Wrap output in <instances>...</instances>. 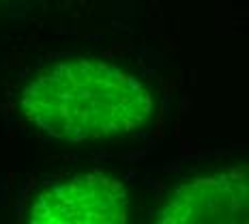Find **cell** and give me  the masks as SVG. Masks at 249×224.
<instances>
[{
    "label": "cell",
    "mask_w": 249,
    "mask_h": 224,
    "mask_svg": "<svg viewBox=\"0 0 249 224\" xmlns=\"http://www.w3.org/2000/svg\"><path fill=\"white\" fill-rule=\"evenodd\" d=\"M157 222H249V170H221L180 185L157 213Z\"/></svg>",
    "instance_id": "cell-3"
},
{
    "label": "cell",
    "mask_w": 249,
    "mask_h": 224,
    "mask_svg": "<svg viewBox=\"0 0 249 224\" xmlns=\"http://www.w3.org/2000/svg\"><path fill=\"white\" fill-rule=\"evenodd\" d=\"M127 218V187L101 173L50 185L30 209V222L35 224H123Z\"/></svg>",
    "instance_id": "cell-2"
},
{
    "label": "cell",
    "mask_w": 249,
    "mask_h": 224,
    "mask_svg": "<svg viewBox=\"0 0 249 224\" xmlns=\"http://www.w3.org/2000/svg\"><path fill=\"white\" fill-rule=\"evenodd\" d=\"M22 110L43 134L67 140L118 138L136 132L153 112L146 86L106 61L56 62L26 86Z\"/></svg>",
    "instance_id": "cell-1"
}]
</instances>
